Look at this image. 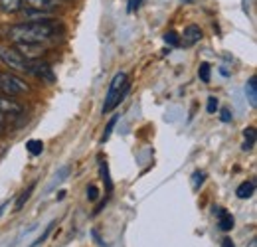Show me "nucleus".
<instances>
[{
	"instance_id": "14",
	"label": "nucleus",
	"mask_w": 257,
	"mask_h": 247,
	"mask_svg": "<svg viewBox=\"0 0 257 247\" xmlns=\"http://www.w3.org/2000/svg\"><path fill=\"white\" fill-rule=\"evenodd\" d=\"M99 172H101V180L105 184V190L111 192L113 190V180H111V174H109V166H107V162L103 158L99 160Z\"/></svg>"
},
{
	"instance_id": "25",
	"label": "nucleus",
	"mask_w": 257,
	"mask_h": 247,
	"mask_svg": "<svg viewBox=\"0 0 257 247\" xmlns=\"http://www.w3.org/2000/svg\"><path fill=\"white\" fill-rule=\"evenodd\" d=\"M143 2H145V0H131V2H128V12L139 10V8L143 6Z\"/></svg>"
},
{
	"instance_id": "1",
	"label": "nucleus",
	"mask_w": 257,
	"mask_h": 247,
	"mask_svg": "<svg viewBox=\"0 0 257 247\" xmlns=\"http://www.w3.org/2000/svg\"><path fill=\"white\" fill-rule=\"evenodd\" d=\"M58 30V22L54 18L42 20V22H22L16 24L8 30V38L16 42L18 46L22 44H44L48 42Z\"/></svg>"
},
{
	"instance_id": "9",
	"label": "nucleus",
	"mask_w": 257,
	"mask_h": 247,
	"mask_svg": "<svg viewBox=\"0 0 257 247\" xmlns=\"http://www.w3.org/2000/svg\"><path fill=\"white\" fill-rule=\"evenodd\" d=\"M24 2H28V6H30V8H36V10H46V12L56 10V8H58V4H60V0H24Z\"/></svg>"
},
{
	"instance_id": "27",
	"label": "nucleus",
	"mask_w": 257,
	"mask_h": 247,
	"mask_svg": "<svg viewBox=\"0 0 257 247\" xmlns=\"http://www.w3.org/2000/svg\"><path fill=\"white\" fill-rule=\"evenodd\" d=\"M222 247H235V245H233L231 237H224V241H222Z\"/></svg>"
},
{
	"instance_id": "24",
	"label": "nucleus",
	"mask_w": 257,
	"mask_h": 247,
	"mask_svg": "<svg viewBox=\"0 0 257 247\" xmlns=\"http://www.w3.org/2000/svg\"><path fill=\"white\" fill-rule=\"evenodd\" d=\"M87 198H89V202H95L97 198H99V190H97L95 186H89L87 188Z\"/></svg>"
},
{
	"instance_id": "28",
	"label": "nucleus",
	"mask_w": 257,
	"mask_h": 247,
	"mask_svg": "<svg viewBox=\"0 0 257 247\" xmlns=\"http://www.w3.org/2000/svg\"><path fill=\"white\" fill-rule=\"evenodd\" d=\"M4 133V115H0V135Z\"/></svg>"
},
{
	"instance_id": "23",
	"label": "nucleus",
	"mask_w": 257,
	"mask_h": 247,
	"mask_svg": "<svg viewBox=\"0 0 257 247\" xmlns=\"http://www.w3.org/2000/svg\"><path fill=\"white\" fill-rule=\"evenodd\" d=\"M206 111H208L210 115H214V113L218 111V99H216V97H210V99H208V105H206Z\"/></svg>"
},
{
	"instance_id": "17",
	"label": "nucleus",
	"mask_w": 257,
	"mask_h": 247,
	"mask_svg": "<svg viewBox=\"0 0 257 247\" xmlns=\"http://www.w3.org/2000/svg\"><path fill=\"white\" fill-rule=\"evenodd\" d=\"M26 149H28V153H30L32 156H38V155H42V151H44V143L32 139V141L26 143Z\"/></svg>"
},
{
	"instance_id": "26",
	"label": "nucleus",
	"mask_w": 257,
	"mask_h": 247,
	"mask_svg": "<svg viewBox=\"0 0 257 247\" xmlns=\"http://www.w3.org/2000/svg\"><path fill=\"white\" fill-rule=\"evenodd\" d=\"M220 119H222L224 123H229V121H231V111H229V109H222V111H220Z\"/></svg>"
},
{
	"instance_id": "22",
	"label": "nucleus",
	"mask_w": 257,
	"mask_h": 247,
	"mask_svg": "<svg viewBox=\"0 0 257 247\" xmlns=\"http://www.w3.org/2000/svg\"><path fill=\"white\" fill-rule=\"evenodd\" d=\"M204 180H206V174H204V172H200V170H198V172H194V176H192V186L196 188V190H198L200 186L204 184Z\"/></svg>"
},
{
	"instance_id": "10",
	"label": "nucleus",
	"mask_w": 257,
	"mask_h": 247,
	"mask_svg": "<svg viewBox=\"0 0 257 247\" xmlns=\"http://www.w3.org/2000/svg\"><path fill=\"white\" fill-rule=\"evenodd\" d=\"M24 8V0H0V10L6 14H16Z\"/></svg>"
},
{
	"instance_id": "18",
	"label": "nucleus",
	"mask_w": 257,
	"mask_h": 247,
	"mask_svg": "<svg viewBox=\"0 0 257 247\" xmlns=\"http://www.w3.org/2000/svg\"><path fill=\"white\" fill-rule=\"evenodd\" d=\"M54 227H56V221H50V223L46 225V229H44V233H42V235H40V237H38V239H36V241H34V243H32V245H30V247H40V245H42V243L46 241V237H48V235H50V233L54 231Z\"/></svg>"
},
{
	"instance_id": "6",
	"label": "nucleus",
	"mask_w": 257,
	"mask_h": 247,
	"mask_svg": "<svg viewBox=\"0 0 257 247\" xmlns=\"http://www.w3.org/2000/svg\"><path fill=\"white\" fill-rule=\"evenodd\" d=\"M24 111V105L18 103L16 99L12 97H6V95H0V115H20Z\"/></svg>"
},
{
	"instance_id": "2",
	"label": "nucleus",
	"mask_w": 257,
	"mask_h": 247,
	"mask_svg": "<svg viewBox=\"0 0 257 247\" xmlns=\"http://www.w3.org/2000/svg\"><path fill=\"white\" fill-rule=\"evenodd\" d=\"M128 79H127V73L119 71L113 79H111V85H109V91L105 95V103H103V115L105 113H111L113 109H117L121 105V101L125 99L128 95Z\"/></svg>"
},
{
	"instance_id": "3",
	"label": "nucleus",
	"mask_w": 257,
	"mask_h": 247,
	"mask_svg": "<svg viewBox=\"0 0 257 247\" xmlns=\"http://www.w3.org/2000/svg\"><path fill=\"white\" fill-rule=\"evenodd\" d=\"M0 91L6 97L16 99V97H22V95L30 93V85L14 73H0Z\"/></svg>"
},
{
	"instance_id": "21",
	"label": "nucleus",
	"mask_w": 257,
	"mask_h": 247,
	"mask_svg": "<svg viewBox=\"0 0 257 247\" xmlns=\"http://www.w3.org/2000/svg\"><path fill=\"white\" fill-rule=\"evenodd\" d=\"M117 121H119V117L115 115V117H113V119H111V121L107 123V129H105V133H103V137H101V143H103V145H105V143L109 141V137H111V133H113V129H115Z\"/></svg>"
},
{
	"instance_id": "15",
	"label": "nucleus",
	"mask_w": 257,
	"mask_h": 247,
	"mask_svg": "<svg viewBox=\"0 0 257 247\" xmlns=\"http://www.w3.org/2000/svg\"><path fill=\"white\" fill-rule=\"evenodd\" d=\"M255 145V129L253 127H247L243 131V151H251Z\"/></svg>"
},
{
	"instance_id": "11",
	"label": "nucleus",
	"mask_w": 257,
	"mask_h": 247,
	"mask_svg": "<svg viewBox=\"0 0 257 247\" xmlns=\"http://www.w3.org/2000/svg\"><path fill=\"white\" fill-rule=\"evenodd\" d=\"M245 97L249 101V105L255 109L257 107V77H249L245 83Z\"/></svg>"
},
{
	"instance_id": "7",
	"label": "nucleus",
	"mask_w": 257,
	"mask_h": 247,
	"mask_svg": "<svg viewBox=\"0 0 257 247\" xmlns=\"http://www.w3.org/2000/svg\"><path fill=\"white\" fill-rule=\"evenodd\" d=\"M202 28L198 26V24H190V26H186L184 32H182V38H180V44H184V46H194V44H198L200 40H202Z\"/></svg>"
},
{
	"instance_id": "20",
	"label": "nucleus",
	"mask_w": 257,
	"mask_h": 247,
	"mask_svg": "<svg viewBox=\"0 0 257 247\" xmlns=\"http://www.w3.org/2000/svg\"><path fill=\"white\" fill-rule=\"evenodd\" d=\"M164 42H166L168 46H172V48H178V46H180V36L174 30H168L164 34Z\"/></svg>"
},
{
	"instance_id": "30",
	"label": "nucleus",
	"mask_w": 257,
	"mask_h": 247,
	"mask_svg": "<svg viewBox=\"0 0 257 247\" xmlns=\"http://www.w3.org/2000/svg\"><path fill=\"white\" fill-rule=\"evenodd\" d=\"M60 2H75V0H60Z\"/></svg>"
},
{
	"instance_id": "5",
	"label": "nucleus",
	"mask_w": 257,
	"mask_h": 247,
	"mask_svg": "<svg viewBox=\"0 0 257 247\" xmlns=\"http://www.w3.org/2000/svg\"><path fill=\"white\" fill-rule=\"evenodd\" d=\"M28 73H34L38 79H44L46 83H54V81H56L50 63L42 62L40 58H38V60H28Z\"/></svg>"
},
{
	"instance_id": "4",
	"label": "nucleus",
	"mask_w": 257,
	"mask_h": 247,
	"mask_svg": "<svg viewBox=\"0 0 257 247\" xmlns=\"http://www.w3.org/2000/svg\"><path fill=\"white\" fill-rule=\"evenodd\" d=\"M0 62L12 71L18 73H28V60L22 56L20 50L10 48V46H0Z\"/></svg>"
},
{
	"instance_id": "8",
	"label": "nucleus",
	"mask_w": 257,
	"mask_h": 247,
	"mask_svg": "<svg viewBox=\"0 0 257 247\" xmlns=\"http://www.w3.org/2000/svg\"><path fill=\"white\" fill-rule=\"evenodd\" d=\"M22 16H24V22H42V20H50V12L46 10H36V8H26L22 10Z\"/></svg>"
},
{
	"instance_id": "12",
	"label": "nucleus",
	"mask_w": 257,
	"mask_h": 247,
	"mask_svg": "<svg viewBox=\"0 0 257 247\" xmlns=\"http://www.w3.org/2000/svg\"><path fill=\"white\" fill-rule=\"evenodd\" d=\"M253 192H255V182H253V180H245V182L239 184L235 194H237L239 200H247V198L253 196Z\"/></svg>"
},
{
	"instance_id": "19",
	"label": "nucleus",
	"mask_w": 257,
	"mask_h": 247,
	"mask_svg": "<svg viewBox=\"0 0 257 247\" xmlns=\"http://www.w3.org/2000/svg\"><path fill=\"white\" fill-rule=\"evenodd\" d=\"M210 75H212V67H210V63H200L198 77H200L204 83H210Z\"/></svg>"
},
{
	"instance_id": "29",
	"label": "nucleus",
	"mask_w": 257,
	"mask_h": 247,
	"mask_svg": "<svg viewBox=\"0 0 257 247\" xmlns=\"http://www.w3.org/2000/svg\"><path fill=\"white\" fill-rule=\"evenodd\" d=\"M182 2H186V4H190V2H194V0H182Z\"/></svg>"
},
{
	"instance_id": "16",
	"label": "nucleus",
	"mask_w": 257,
	"mask_h": 247,
	"mask_svg": "<svg viewBox=\"0 0 257 247\" xmlns=\"http://www.w3.org/2000/svg\"><path fill=\"white\" fill-rule=\"evenodd\" d=\"M34 188H36V182H32V184L28 186V188H26V190L20 194V198L16 200V210H22V208H24V204H26V202L30 200V196H32Z\"/></svg>"
},
{
	"instance_id": "13",
	"label": "nucleus",
	"mask_w": 257,
	"mask_h": 247,
	"mask_svg": "<svg viewBox=\"0 0 257 247\" xmlns=\"http://www.w3.org/2000/svg\"><path fill=\"white\" fill-rule=\"evenodd\" d=\"M218 227L222 231H229L233 227V216L225 210H218Z\"/></svg>"
}]
</instances>
